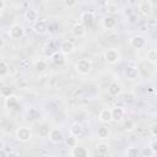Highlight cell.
Returning a JSON list of instances; mask_svg holds the SVG:
<instances>
[{
    "label": "cell",
    "mask_w": 157,
    "mask_h": 157,
    "mask_svg": "<svg viewBox=\"0 0 157 157\" xmlns=\"http://www.w3.org/2000/svg\"><path fill=\"white\" fill-rule=\"evenodd\" d=\"M5 6H6V4H5V0H1V6H0V15H2V13H4V11H5Z\"/></svg>",
    "instance_id": "cell-39"
},
{
    "label": "cell",
    "mask_w": 157,
    "mask_h": 157,
    "mask_svg": "<svg viewBox=\"0 0 157 157\" xmlns=\"http://www.w3.org/2000/svg\"><path fill=\"white\" fill-rule=\"evenodd\" d=\"M150 146H151V147H152V150H153V151L157 153V137L150 142Z\"/></svg>",
    "instance_id": "cell-37"
},
{
    "label": "cell",
    "mask_w": 157,
    "mask_h": 157,
    "mask_svg": "<svg viewBox=\"0 0 157 157\" xmlns=\"http://www.w3.org/2000/svg\"><path fill=\"white\" fill-rule=\"evenodd\" d=\"M50 60H52V63H53L54 65H56V66H63V65L66 63L65 54H63L60 50H59V52L53 53V54H52V56H50Z\"/></svg>",
    "instance_id": "cell-17"
},
{
    "label": "cell",
    "mask_w": 157,
    "mask_h": 157,
    "mask_svg": "<svg viewBox=\"0 0 157 157\" xmlns=\"http://www.w3.org/2000/svg\"><path fill=\"white\" fill-rule=\"evenodd\" d=\"M98 120L103 124H109L113 121V114L110 108H103L98 114Z\"/></svg>",
    "instance_id": "cell-12"
},
{
    "label": "cell",
    "mask_w": 157,
    "mask_h": 157,
    "mask_svg": "<svg viewBox=\"0 0 157 157\" xmlns=\"http://www.w3.org/2000/svg\"><path fill=\"white\" fill-rule=\"evenodd\" d=\"M128 20H129V22H131V23L136 22V20H137V16H136V13H134V15L129 16V17H128Z\"/></svg>",
    "instance_id": "cell-38"
},
{
    "label": "cell",
    "mask_w": 157,
    "mask_h": 157,
    "mask_svg": "<svg viewBox=\"0 0 157 157\" xmlns=\"http://www.w3.org/2000/svg\"><path fill=\"white\" fill-rule=\"evenodd\" d=\"M34 70L37 74H42L47 70V63L44 60H37L34 63Z\"/></svg>",
    "instance_id": "cell-28"
},
{
    "label": "cell",
    "mask_w": 157,
    "mask_h": 157,
    "mask_svg": "<svg viewBox=\"0 0 157 157\" xmlns=\"http://www.w3.org/2000/svg\"><path fill=\"white\" fill-rule=\"evenodd\" d=\"M0 40H1V45H0V49H4V47H5V39H4V38H0Z\"/></svg>",
    "instance_id": "cell-42"
},
{
    "label": "cell",
    "mask_w": 157,
    "mask_h": 157,
    "mask_svg": "<svg viewBox=\"0 0 157 157\" xmlns=\"http://www.w3.org/2000/svg\"><path fill=\"white\" fill-rule=\"evenodd\" d=\"M121 91H123V88H121L120 83H118V82H115V81H113V82H110V83L108 85V93H109L110 96H113V97L119 96V94L121 93Z\"/></svg>",
    "instance_id": "cell-20"
},
{
    "label": "cell",
    "mask_w": 157,
    "mask_h": 157,
    "mask_svg": "<svg viewBox=\"0 0 157 157\" xmlns=\"http://www.w3.org/2000/svg\"><path fill=\"white\" fill-rule=\"evenodd\" d=\"M102 26L103 28L110 31V29H114L117 27V20L113 15H107L102 18Z\"/></svg>",
    "instance_id": "cell-14"
},
{
    "label": "cell",
    "mask_w": 157,
    "mask_h": 157,
    "mask_svg": "<svg viewBox=\"0 0 157 157\" xmlns=\"http://www.w3.org/2000/svg\"><path fill=\"white\" fill-rule=\"evenodd\" d=\"M153 91H155V93H156V94H157V83H156V85H155V87H153Z\"/></svg>",
    "instance_id": "cell-44"
},
{
    "label": "cell",
    "mask_w": 157,
    "mask_h": 157,
    "mask_svg": "<svg viewBox=\"0 0 157 157\" xmlns=\"http://www.w3.org/2000/svg\"><path fill=\"white\" fill-rule=\"evenodd\" d=\"M32 29L37 34H45L48 32V23L44 20H37L34 23H32Z\"/></svg>",
    "instance_id": "cell-9"
},
{
    "label": "cell",
    "mask_w": 157,
    "mask_h": 157,
    "mask_svg": "<svg viewBox=\"0 0 157 157\" xmlns=\"http://www.w3.org/2000/svg\"><path fill=\"white\" fill-rule=\"evenodd\" d=\"M70 33L75 37V38H83L86 34H87V27L85 25H82L81 22H76L71 29H70Z\"/></svg>",
    "instance_id": "cell-6"
},
{
    "label": "cell",
    "mask_w": 157,
    "mask_h": 157,
    "mask_svg": "<svg viewBox=\"0 0 157 157\" xmlns=\"http://www.w3.org/2000/svg\"><path fill=\"white\" fill-rule=\"evenodd\" d=\"M9 65H7V63L5 61V59L2 58L1 60H0V77L1 78H4L7 74H9Z\"/></svg>",
    "instance_id": "cell-29"
},
{
    "label": "cell",
    "mask_w": 157,
    "mask_h": 157,
    "mask_svg": "<svg viewBox=\"0 0 157 157\" xmlns=\"http://www.w3.org/2000/svg\"><path fill=\"white\" fill-rule=\"evenodd\" d=\"M7 34L11 39H21L25 36V27L20 23H13L10 26Z\"/></svg>",
    "instance_id": "cell-4"
},
{
    "label": "cell",
    "mask_w": 157,
    "mask_h": 157,
    "mask_svg": "<svg viewBox=\"0 0 157 157\" xmlns=\"http://www.w3.org/2000/svg\"><path fill=\"white\" fill-rule=\"evenodd\" d=\"M139 12L144 16H150L152 13V10H153V5L151 4L150 0H142L140 4H139Z\"/></svg>",
    "instance_id": "cell-13"
},
{
    "label": "cell",
    "mask_w": 157,
    "mask_h": 157,
    "mask_svg": "<svg viewBox=\"0 0 157 157\" xmlns=\"http://www.w3.org/2000/svg\"><path fill=\"white\" fill-rule=\"evenodd\" d=\"M70 155L72 157H87L88 156V150L86 147H82V146H75L71 148V152Z\"/></svg>",
    "instance_id": "cell-19"
},
{
    "label": "cell",
    "mask_w": 157,
    "mask_h": 157,
    "mask_svg": "<svg viewBox=\"0 0 157 157\" xmlns=\"http://www.w3.org/2000/svg\"><path fill=\"white\" fill-rule=\"evenodd\" d=\"M124 76L129 81L137 80L139 78V70H137V67H135V66H126V69L124 70Z\"/></svg>",
    "instance_id": "cell-16"
},
{
    "label": "cell",
    "mask_w": 157,
    "mask_h": 157,
    "mask_svg": "<svg viewBox=\"0 0 157 157\" xmlns=\"http://www.w3.org/2000/svg\"><path fill=\"white\" fill-rule=\"evenodd\" d=\"M135 128H136V124H135V121L131 120V119H128V120L124 123V130L128 131V132L132 131Z\"/></svg>",
    "instance_id": "cell-33"
},
{
    "label": "cell",
    "mask_w": 157,
    "mask_h": 157,
    "mask_svg": "<svg viewBox=\"0 0 157 157\" xmlns=\"http://www.w3.org/2000/svg\"><path fill=\"white\" fill-rule=\"evenodd\" d=\"M48 139H49V141H50L52 144H54V145L60 144V142L63 141V139H64V135H63L61 129H59V128H53V129L48 132Z\"/></svg>",
    "instance_id": "cell-7"
},
{
    "label": "cell",
    "mask_w": 157,
    "mask_h": 157,
    "mask_svg": "<svg viewBox=\"0 0 157 157\" xmlns=\"http://www.w3.org/2000/svg\"><path fill=\"white\" fill-rule=\"evenodd\" d=\"M112 114H113V121L119 123L125 117V109L121 105H115L112 108Z\"/></svg>",
    "instance_id": "cell-15"
},
{
    "label": "cell",
    "mask_w": 157,
    "mask_h": 157,
    "mask_svg": "<svg viewBox=\"0 0 157 157\" xmlns=\"http://www.w3.org/2000/svg\"><path fill=\"white\" fill-rule=\"evenodd\" d=\"M69 131H70L71 135H74V136H76V137H80V136L83 135V125H82L81 123H78V121L72 123Z\"/></svg>",
    "instance_id": "cell-18"
},
{
    "label": "cell",
    "mask_w": 157,
    "mask_h": 157,
    "mask_svg": "<svg viewBox=\"0 0 157 157\" xmlns=\"http://www.w3.org/2000/svg\"><path fill=\"white\" fill-rule=\"evenodd\" d=\"M75 49H76V47H75L74 42H71V40H69V39L63 40V42L60 43V45H59V50H60L63 54H65V55L72 54V53L75 52Z\"/></svg>",
    "instance_id": "cell-11"
},
{
    "label": "cell",
    "mask_w": 157,
    "mask_h": 157,
    "mask_svg": "<svg viewBox=\"0 0 157 157\" xmlns=\"http://www.w3.org/2000/svg\"><path fill=\"white\" fill-rule=\"evenodd\" d=\"M129 44L130 47H132L134 49H144L147 44L146 42V38L141 34H136V36H132L130 39H129Z\"/></svg>",
    "instance_id": "cell-5"
},
{
    "label": "cell",
    "mask_w": 157,
    "mask_h": 157,
    "mask_svg": "<svg viewBox=\"0 0 157 157\" xmlns=\"http://www.w3.org/2000/svg\"><path fill=\"white\" fill-rule=\"evenodd\" d=\"M125 156H128V157H137V156H140V150L137 147H129L125 151Z\"/></svg>",
    "instance_id": "cell-32"
},
{
    "label": "cell",
    "mask_w": 157,
    "mask_h": 157,
    "mask_svg": "<svg viewBox=\"0 0 157 157\" xmlns=\"http://www.w3.org/2000/svg\"><path fill=\"white\" fill-rule=\"evenodd\" d=\"M40 1H44L45 2V1H49V0H40Z\"/></svg>",
    "instance_id": "cell-45"
},
{
    "label": "cell",
    "mask_w": 157,
    "mask_h": 157,
    "mask_svg": "<svg viewBox=\"0 0 157 157\" xmlns=\"http://www.w3.org/2000/svg\"><path fill=\"white\" fill-rule=\"evenodd\" d=\"M105 11H107V13L108 15H117V13H119V6L117 5V4H113V2H108L107 5H105Z\"/></svg>",
    "instance_id": "cell-27"
},
{
    "label": "cell",
    "mask_w": 157,
    "mask_h": 157,
    "mask_svg": "<svg viewBox=\"0 0 157 157\" xmlns=\"http://www.w3.org/2000/svg\"><path fill=\"white\" fill-rule=\"evenodd\" d=\"M152 5H157V0H150Z\"/></svg>",
    "instance_id": "cell-43"
},
{
    "label": "cell",
    "mask_w": 157,
    "mask_h": 157,
    "mask_svg": "<svg viewBox=\"0 0 157 157\" xmlns=\"http://www.w3.org/2000/svg\"><path fill=\"white\" fill-rule=\"evenodd\" d=\"M150 132H151L152 136L157 137V123H155V124L151 125V128H150Z\"/></svg>",
    "instance_id": "cell-36"
},
{
    "label": "cell",
    "mask_w": 157,
    "mask_h": 157,
    "mask_svg": "<svg viewBox=\"0 0 157 157\" xmlns=\"http://www.w3.org/2000/svg\"><path fill=\"white\" fill-rule=\"evenodd\" d=\"M110 134H112V132H110V129H109L108 126L103 125V126H101V128L98 129V131H97V137H98L99 140L104 141V140L109 139Z\"/></svg>",
    "instance_id": "cell-23"
},
{
    "label": "cell",
    "mask_w": 157,
    "mask_h": 157,
    "mask_svg": "<svg viewBox=\"0 0 157 157\" xmlns=\"http://www.w3.org/2000/svg\"><path fill=\"white\" fill-rule=\"evenodd\" d=\"M146 60L151 64H157V49H148L146 53Z\"/></svg>",
    "instance_id": "cell-26"
},
{
    "label": "cell",
    "mask_w": 157,
    "mask_h": 157,
    "mask_svg": "<svg viewBox=\"0 0 157 157\" xmlns=\"http://www.w3.org/2000/svg\"><path fill=\"white\" fill-rule=\"evenodd\" d=\"M39 15H38V11L34 10V9H28L26 12H25V18L26 21H28L29 23H34L37 20H38Z\"/></svg>",
    "instance_id": "cell-21"
},
{
    "label": "cell",
    "mask_w": 157,
    "mask_h": 157,
    "mask_svg": "<svg viewBox=\"0 0 157 157\" xmlns=\"http://www.w3.org/2000/svg\"><path fill=\"white\" fill-rule=\"evenodd\" d=\"M96 151H97L98 155L104 156V155H107V153L109 152V145H108L107 142L102 141V142L97 144V146H96Z\"/></svg>",
    "instance_id": "cell-25"
},
{
    "label": "cell",
    "mask_w": 157,
    "mask_h": 157,
    "mask_svg": "<svg viewBox=\"0 0 157 157\" xmlns=\"http://www.w3.org/2000/svg\"><path fill=\"white\" fill-rule=\"evenodd\" d=\"M124 13H125V16H126V17H129V16L134 15V13H135V11L132 10V7H131V6H126V7H125V10H124Z\"/></svg>",
    "instance_id": "cell-35"
},
{
    "label": "cell",
    "mask_w": 157,
    "mask_h": 157,
    "mask_svg": "<svg viewBox=\"0 0 157 157\" xmlns=\"http://www.w3.org/2000/svg\"><path fill=\"white\" fill-rule=\"evenodd\" d=\"M15 139L20 142H28L32 139V130L28 126H20L15 131Z\"/></svg>",
    "instance_id": "cell-2"
},
{
    "label": "cell",
    "mask_w": 157,
    "mask_h": 157,
    "mask_svg": "<svg viewBox=\"0 0 157 157\" xmlns=\"http://www.w3.org/2000/svg\"><path fill=\"white\" fill-rule=\"evenodd\" d=\"M103 56H104V60H105L108 64H110V65L118 64V63L120 61V59H121L120 52H119L117 48H108V49L104 52Z\"/></svg>",
    "instance_id": "cell-3"
},
{
    "label": "cell",
    "mask_w": 157,
    "mask_h": 157,
    "mask_svg": "<svg viewBox=\"0 0 157 157\" xmlns=\"http://www.w3.org/2000/svg\"><path fill=\"white\" fill-rule=\"evenodd\" d=\"M75 69L80 75H88L92 69H93V64L88 58H81L77 60V63L75 64Z\"/></svg>",
    "instance_id": "cell-1"
},
{
    "label": "cell",
    "mask_w": 157,
    "mask_h": 157,
    "mask_svg": "<svg viewBox=\"0 0 157 157\" xmlns=\"http://www.w3.org/2000/svg\"><path fill=\"white\" fill-rule=\"evenodd\" d=\"M0 94L2 98H9L11 96H15V92H13V88L10 86V85H2V87L0 88Z\"/></svg>",
    "instance_id": "cell-24"
},
{
    "label": "cell",
    "mask_w": 157,
    "mask_h": 157,
    "mask_svg": "<svg viewBox=\"0 0 157 157\" xmlns=\"http://www.w3.org/2000/svg\"><path fill=\"white\" fill-rule=\"evenodd\" d=\"M78 0H63V4L66 9H74L77 5Z\"/></svg>",
    "instance_id": "cell-34"
},
{
    "label": "cell",
    "mask_w": 157,
    "mask_h": 157,
    "mask_svg": "<svg viewBox=\"0 0 157 157\" xmlns=\"http://www.w3.org/2000/svg\"><path fill=\"white\" fill-rule=\"evenodd\" d=\"M96 20V15L92 11H83L80 15V22L85 25L86 27H91Z\"/></svg>",
    "instance_id": "cell-8"
},
{
    "label": "cell",
    "mask_w": 157,
    "mask_h": 157,
    "mask_svg": "<svg viewBox=\"0 0 157 157\" xmlns=\"http://www.w3.org/2000/svg\"><path fill=\"white\" fill-rule=\"evenodd\" d=\"M155 153H156V152L152 150V147H151L150 145L146 146V147H142V148L140 150V156H142V157H152Z\"/></svg>",
    "instance_id": "cell-31"
},
{
    "label": "cell",
    "mask_w": 157,
    "mask_h": 157,
    "mask_svg": "<svg viewBox=\"0 0 157 157\" xmlns=\"http://www.w3.org/2000/svg\"><path fill=\"white\" fill-rule=\"evenodd\" d=\"M40 117H42V112L36 107H31L26 112V119L29 123H37L40 119Z\"/></svg>",
    "instance_id": "cell-10"
},
{
    "label": "cell",
    "mask_w": 157,
    "mask_h": 157,
    "mask_svg": "<svg viewBox=\"0 0 157 157\" xmlns=\"http://www.w3.org/2000/svg\"><path fill=\"white\" fill-rule=\"evenodd\" d=\"M65 142H66V146H67V147H70V148H72V147H75V146H77V145H78L77 137H76V136H74V135H71V134L65 139Z\"/></svg>",
    "instance_id": "cell-30"
},
{
    "label": "cell",
    "mask_w": 157,
    "mask_h": 157,
    "mask_svg": "<svg viewBox=\"0 0 157 157\" xmlns=\"http://www.w3.org/2000/svg\"><path fill=\"white\" fill-rule=\"evenodd\" d=\"M5 148H6V147H5V142H4V140H1V141H0V152H1V151H5Z\"/></svg>",
    "instance_id": "cell-40"
},
{
    "label": "cell",
    "mask_w": 157,
    "mask_h": 157,
    "mask_svg": "<svg viewBox=\"0 0 157 157\" xmlns=\"http://www.w3.org/2000/svg\"><path fill=\"white\" fill-rule=\"evenodd\" d=\"M98 4H102V5H107L108 4V0H97Z\"/></svg>",
    "instance_id": "cell-41"
},
{
    "label": "cell",
    "mask_w": 157,
    "mask_h": 157,
    "mask_svg": "<svg viewBox=\"0 0 157 157\" xmlns=\"http://www.w3.org/2000/svg\"><path fill=\"white\" fill-rule=\"evenodd\" d=\"M5 107H6L9 110H15V109H17V107H18V99H17V97H16V96H11V97L6 98V99H5Z\"/></svg>",
    "instance_id": "cell-22"
}]
</instances>
